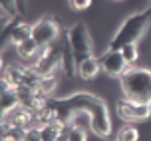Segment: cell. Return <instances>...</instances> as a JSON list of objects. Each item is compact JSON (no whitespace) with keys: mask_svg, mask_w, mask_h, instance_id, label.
Returning <instances> with one entry per match:
<instances>
[{"mask_svg":"<svg viewBox=\"0 0 151 141\" xmlns=\"http://www.w3.org/2000/svg\"><path fill=\"white\" fill-rule=\"evenodd\" d=\"M91 0H68V6L76 12H80V10H86V8H90Z\"/></svg>","mask_w":151,"mask_h":141,"instance_id":"23","label":"cell"},{"mask_svg":"<svg viewBox=\"0 0 151 141\" xmlns=\"http://www.w3.org/2000/svg\"><path fill=\"white\" fill-rule=\"evenodd\" d=\"M119 52H121V56L125 58V62L131 64V66L139 60V48H137V44H125Z\"/></svg>","mask_w":151,"mask_h":141,"instance_id":"19","label":"cell"},{"mask_svg":"<svg viewBox=\"0 0 151 141\" xmlns=\"http://www.w3.org/2000/svg\"><path fill=\"white\" fill-rule=\"evenodd\" d=\"M22 137H24V129L12 127V125H8V123H2L0 141H22Z\"/></svg>","mask_w":151,"mask_h":141,"instance_id":"16","label":"cell"},{"mask_svg":"<svg viewBox=\"0 0 151 141\" xmlns=\"http://www.w3.org/2000/svg\"><path fill=\"white\" fill-rule=\"evenodd\" d=\"M68 40L70 48L74 54L76 66H80L83 60H88L93 56V40L90 36V30L83 22H76L74 26L68 28Z\"/></svg>","mask_w":151,"mask_h":141,"instance_id":"4","label":"cell"},{"mask_svg":"<svg viewBox=\"0 0 151 141\" xmlns=\"http://www.w3.org/2000/svg\"><path fill=\"white\" fill-rule=\"evenodd\" d=\"M22 141H42V133H40V127L38 125H30L24 129V137Z\"/></svg>","mask_w":151,"mask_h":141,"instance_id":"21","label":"cell"},{"mask_svg":"<svg viewBox=\"0 0 151 141\" xmlns=\"http://www.w3.org/2000/svg\"><path fill=\"white\" fill-rule=\"evenodd\" d=\"M16 6H18L20 16H26V14H28V0H16Z\"/></svg>","mask_w":151,"mask_h":141,"instance_id":"24","label":"cell"},{"mask_svg":"<svg viewBox=\"0 0 151 141\" xmlns=\"http://www.w3.org/2000/svg\"><path fill=\"white\" fill-rule=\"evenodd\" d=\"M32 38L36 40V44L40 48H48L60 38V26L54 18L44 16L36 24H32Z\"/></svg>","mask_w":151,"mask_h":141,"instance_id":"6","label":"cell"},{"mask_svg":"<svg viewBox=\"0 0 151 141\" xmlns=\"http://www.w3.org/2000/svg\"><path fill=\"white\" fill-rule=\"evenodd\" d=\"M2 123H8L12 127H20V129H26V127L34 125V112L26 109V107H16L10 113L2 115Z\"/></svg>","mask_w":151,"mask_h":141,"instance_id":"9","label":"cell"},{"mask_svg":"<svg viewBox=\"0 0 151 141\" xmlns=\"http://www.w3.org/2000/svg\"><path fill=\"white\" fill-rule=\"evenodd\" d=\"M66 135H68V141H88V131L82 129V127H74L68 123V129H66Z\"/></svg>","mask_w":151,"mask_h":141,"instance_id":"20","label":"cell"},{"mask_svg":"<svg viewBox=\"0 0 151 141\" xmlns=\"http://www.w3.org/2000/svg\"><path fill=\"white\" fill-rule=\"evenodd\" d=\"M115 109H117V115L129 123L131 121H145L151 115V104H139V101H133L127 97L117 99Z\"/></svg>","mask_w":151,"mask_h":141,"instance_id":"7","label":"cell"},{"mask_svg":"<svg viewBox=\"0 0 151 141\" xmlns=\"http://www.w3.org/2000/svg\"><path fill=\"white\" fill-rule=\"evenodd\" d=\"M0 10H4L12 16H20L18 6H16V0H0Z\"/></svg>","mask_w":151,"mask_h":141,"instance_id":"22","label":"cell"},{"mask_svg":"<svg viewBox=\"0 0 151 141\" xmlns=\"http://www.w3.org/2000/svg\"><path fill=\"white\" fill-rule=\"evenodd\" d=\"M66 123H70L74 127H82L86 131H91V113L88 109H76V112H72L68 115Z\"/></svg>","mask_w":151,"mask_h":141,"instance_id":"14","label":"cell"},{"mask_svg":"<svg viewBox=\"0 0 151 141\" xmlns=\"http://www.w3.org/2000/svg\"><path fill=\"white\" fill-rule=\"evenodd\" d=\"M56 141H68V135H66V131H64V133H62V135H60V137H58Z\"/></svg>","mask_w":151,"mask_h":141,"instance_id":"25","label":"cell"},{"mask_svg":"<svg viewBox=\"0 0 151 141\" xmlns=\"http://www.w3.org/2000/svg\"><path fill=\"white\" fill-rule=\"evenodd\" d=\"M40 46L36 44V40L34 38H28V40H24L20 44L16 46V54H18V58L20 60H26V62H34L36 56L40 54Z\"/></svg>","mask_w":151,"mask_h":141,"instance_id":"12","label":"cell"},{"mask_svg":"<svg viewBox=\"0 0 151 141\" xmlns=\"http://www.w3.org/2000/svg\"><path fill=\"white\" fill-rule=\"evenodd\" d=\"M32 66L36 68V72L40 76H58L60 72L64 74V70H62L60 46H54L52 44V46H48V48H42Z\"/></svg>","mask_w":151,"mask_h":141,"instance_id":"5","label":"cell"},{"mask_svg":"<svg viewBox=\"0 0 151 141\" xmlns=\"http://www.w3.org/2000/svg\"><path fill=\"white\" fill-rule=\"evenodd\" d=\"M16 107H20V99H18L16 88L2 89V101H0V109H2V115L10 113L12 109H16Z\"/></svg>","mask_w":151,"mask_h":141,"instance_id":"15","label":"cell"},{"mask_svg":"<svg viewBox=\"0 0 151 141\" xmlns=\"http://www.w3.org/2000/svg\"><path fill=\"white\" fill-rule=\"evenodd\" d=\"M119 80L123 97L139 104H151V70L131 66Z\"/></svg>","mask_w":151,"mask_h":141,"instance_id":"3","label":"cell"},{"mask_svg":"<svg viewBox=\"0 0 151 141\" xmlns=\"http://www.w3.org/2000/svg\"><path fill=\"white\" fill-rule=\"evenodd\" d=\"M99 62H101V70H104L109 78H121V76L131 68V64L125 62V58L121 56L119 50H107V52L99 58Z\"/></svg>","mask_w":151,"mask_h":141,"instance_id":"8","label":"cell"},{"mask_svg":"<svg viewBox=\"0 0 151 141\" xmlns=\"http://www.w3.org/2000/svg\"><path fill=\"white\" fill-rule=\"evenodd\" d=\"M48 104L56 107L58 117L62 121H68V115L76 109H88L91 113V131L101 139L111 135V117H109L107 104L90 91H76L66 97H50Z\"/></svg>","mask_w":151,"mask_h":141,"instance_id":"1","label":"cell"},{"mask_svg":"<svg viewBox=\"0 0 151 141\" xmlns=\"http://www.w3.org/2000/svg\"><path fill=\"white\" fill-rule=\"evenodd\" d=\"M58 117V112H56V107H52L50 104L42 105V107H38L36 112H34V125L42 127L46 125V123H52V121H56Z\"/></svg>","mask_w":151,"mask_h":141,"instance_id":"13","label":"cell"},{"mask_svg":"<svg viewBox=\"0 0 151 141\" xmlns=\"http://www.w3.org/2000/svg\"><path fill=\"white\" fill-rule=\"evenodd\" d=\"M22 18H24V16L16 18L14 24L10 26V30H6V32H8V40H10V44H14V46H18L20 42L32 38V26H30V24H26ZM6 32H4V34H6Z\"/></svg>","mask_w":151,"mask_h":141,"instance_id":"10","label":"cell"},{"mask_svg":"<svg viewBox=\"0 0 151 141\" xmlns=\"http://www.w3.org/2000/svg\"><path fill=\"white\" fill-rule=\"evenodd\" d=\"M115 141H139V131L133 125H123L115 135Z\"/></svg>","mask_w":151,"mask_h":141,"instance_id":"18","label":"cell"},{"mask_svg":"<svg viewBox=\"0 0 151 141\" xmlns=\"http://www.w3.org/2000/svg\"><path fill=\"white\" fill-rule=\"evenodd\" d=\"M149 26H151V4L143 10L135 12V14L127 16L117 28V32L111 36L107 48L109 50H121L125 44H137L145 36Z\"/></svg>","mask_w":151,"mask_h":141,"instance_id":"2","label":"cell"},{"mask_svg":"<svg viewBox=\"0 0 151 141\" xmlns=\"http://www.w3.org/2000/svg\"><path fill=\"white\" fill-rule=\"evenodd\" d=\"M56 88H58L56 76H42V80H40V83H38V89H40L42 94H46L48 97H52V94L56 91Z\"/></svg>","mask_w":151,"mask_h":141,"instance_id":"17","label":"cell"},{"mask_svg":"<svg viewBox=\"0 0 151 141\" xmlns=\"http://www.w3.org/2000/svg\"><path fill=\"white\" fill-rule=\"evenodd\" d=\"M99 72H101V62H99V58H96V56L83 60L82 64L78 66V76H80L82 80H93Z\"/></svg>","mask_w":151,"mask_h":141,"instance_id":"11","label":"cell"}]
</instances>
